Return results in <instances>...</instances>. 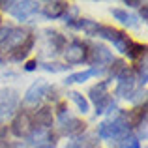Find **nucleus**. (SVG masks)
<instances>
[{"label":"nucleus","instance_id":"nucleus-1","mask_svg":"<svg viewBox=\"0 0 148 148\" xmlns=\"http://www.w3.org/2000/svg\"><path fill=\"white\" fill-rule=\"evenodd\" d=\"M127 133V124L124 116H116L111 122H103L98 127V137L99 139H118L120 135Z\"/></svg>","mask_w":148,"mask_h":148},{"label":"nucleus","instance_id":"nucleus-2","mask_svg":"<svg viewBox=\"0 0 148 148\" xmlns=\"http://www.w3.org/2000/svg\"><path fill=\"white\" fill-rule=\"evenodd\" d=\"M19 105V94L13 88H2L0 90V120L8 118Z\"/></svg>","mask_w":148,"mask_h":148},{"label":"nucleus","instance_id":"nucleus-3","mask_svg":"<svg viewBox=\"0 0 148 148\" xmlns=\"http://www.w3.org/2000/svg\"><path fill=\"white\" fill-rule=\"evenodd\" d=\"M49 83L43 79H38L34 81L32 84H30V88L26 90L25 98H23V101H25V105H28V107H34V105H38L41 99H43V96L49 92Z\"/></svg>","mask_w":148,"mask_h":148},{"label":"nucleus","instance_id":"nucleus-4","mask_svg":"<svg viewBox=\"0 0 148 148\" xmlns=\"http://www.w3.org/2000/svg\"><path fill=\"white\" fill-rule=\"evenodd\" d=\"M107 86H109V83L103 81V83H99V84H96V86L90 88V98L96 103V112H98V114L105 112V109L111 105V98H109Z\"/></svg>","mask_w":148,"mask_h":148},{"label":"nucleus","instance_id":"nucleus-5","mask_svg":"<svg viewBox=\"0 0 148 148\" xmlns=\"http://www.w3.org/2000/svg\"><path fill=\"white\" fill-rule=\"evenodd\" d=\"M2 6H4V10H8L13 17H17L19 21H26L28 15L32 13V11H36L38 4L25 0V2H4Z\"/></svg>","mask_w":148,"mask_h":148},{"label":"nucleus","instance_id":"nucleus-6","mask_svg":"<svg viewBox=\"0 0 148 148\" xmlns=\"http://www.w3.org/2000/svg\"><path fill=\"white\" fill-rule=\"evenodd\" d=\"M96 34L101 36L103 40L112 41V43H114V47L118 49V51L126 53V47H127V41H130V40H126V36H124L122 32H118L116 28H112V26H99Z\"/></svg>","mask_w":148,"mask_h":148},{"label":"nucleus","instance_id":"nucleus-7","mask_svg":"<svg viewBox=\"0 0 148 148\" xmlns=\"http://www.w3.org/2000/svg\"><path fill=\"white\" fill-rule=\"evenodd\" d=\"M30 40L28 32L23 28H11L10 30V36H8V40L2 43L4 51H17L19 47H23V43H26V41Z\"/></svg>","mask_w":148,"mask_h":148},{"label":"nucleus","instance_id":"nucleus-8","mask_svg":"<svg viewBox=\"0 0 148 148\" xmlns=\"http://www.w3.org/2000/svg\"><path fill=\"white\" fill-rule=\"evenodd\" d=\"M32 120H30V116L26 114V112H21V114H17V118L11 122V133L15 135V137H28L30 133H32Z\"/></svg>","mask_w":148,"mask_h":148},{"label":"nucleus","instance_id":"nucleus-9","mask_svg":"<svg viewBox=\"0 0 148 148\" xmlns=\"http://www.w3.org/2000/svg\"><path fill=\"white\" fill-rule=\"evenodd\" d=\"M64 58H66L68 64H79V62H83L84 58H86V49H84L83 43L73 41V43H69L68 47H66Z\"/></svg>","mask_w":148,"mask_h":148},{"label":"nucleus","instance_id":"nucleus-10","mask_svg":"<svg viewBox=\"0 0 148 148\" xmlns=\"http://www.w3.org/2000/svg\"><path fill=\"white\" fill-rule=\"evenodd\" d=\"M114 60L112 58V53L109 51L105 45H92V51H90V56H88V62L90 64H111Z\"/></svg>","mask_w":148,"mask_h":148},{"label":"nucleus","instance_id":"nucleus-11","mask_svg":"<svg viewBox=\"0 0 148 148\" xmlns=\"http://www.w3.org/2000/svg\"><path fill=\"white\" fill-rule=\"evenodd\" d=\"M116 94H118L120 98L133 99V96H137L133 77H124V79H120V84H118V88H116Z\"/></svg>","mask_w":148,"mask_h":148},{"label":"nucleus","instance_id":"nucleus-12","mask_svg":"<svg viewBox=\"0 0 148 148\" xmlns=\"http://www.w3.org/2000/svg\"><path fill=\"white\" fill-rule=\"evenodd\" d=\"M66 10H68V4H64V2H45L41 6V13L49 19H56L60 15H64Z\"/></svg>","mask_w":148,"mask_h":148},{"label":"nucleus","instance_id":"nucleus-13","mask_svg":"<svg viewBox=\"0 0 148 148\" xmlns=\"http://www.w3.org/2000/svg\"><path fill=\"white\" fill-rule=\"evenodd\" d=\"M99 71H101V69H96V68H92V69H84V71H79V73H71V75H68V77H66V81H64V83H66V84H73V83H84V81H88L90 77L98 75Z\"/></svg>","mask_w":148,"mask_h":148},{"label":"nucleus","instance_id":"nucleus-14","mask_svg":"<svg viewBox=\"0 0 148 148\" xmlns=\"http://www.w3.org/2000/svg\"><path fill=\"white\" fill-rule=\"evenodd\" d=\"M112 17L118 19L122 25L130 26V28H135V26L139 25V23H137V17H135L133 13H127L126 10H112Z\"/></svg>","mask_w":148,"mask_h":148},{"label":"nucleus","instance_id":"nucleus-15","mask_svg":"<svg viewBox=\"0 0 148 148\" xmlns=\"http://www.w3.org/2000/svg\"><path fill=\"white\" fill-rule=\"evenodd\" d=\"M83 126H84V124L81 122V120L71 118V116H68V120H62V131L68 133V135L81 133V131H83Z\"/></svg>","mask_w":148,"mask_h":148},{"label":"nucleus","instance_id":"nucleus-16","mask_svg":"<svg viewBox=\"0 0 148 148\" xmlns=\"http://www.w3.org/2000/svg\"><path fill=\"white\" fill-rule=\"evenodd\" d=\"M116 146L118 148H141V143L135 135L131 133H124L116 139Z\"/></svg>","mask_w":148,"mask_h":148},{"label":"nucleus","instance_id":"nucleus-17","mask_svg":"<svg viewBox=\"0 0 148 148\" xmlns=\"http://www.w3.org/2000/svg\"><path fill=\"white\" fill-rule=\"evenodd\" d=\"M36 122H38V126L40 127H49L51 124H53V111L47 107H43V109H40V111L36 112Z\"/></svg>","mask_w":148,"mask_h":148},{"label":"nucleus","instance_id":"nucleus-18","mask_svg":"<svg viewBox=\"0 0 148 148\" xmlns=\"http://www.w3.org/2000/svg\"><path fill=\"white\" fill-rule=\"evenodd\" d=\"M69 96H71V101L77 105V109H79V111L83 112V114H86V112L90 111V103H88V99L84 98V96L81 94V92H71Z\"/></svg>","mask_w":148,"mask_h":148},{"label":"nucleus","instance_id":"nucleus-19","mask_svg":"<svg viewBox=\"0 0 148 148\" xmlns=\"http://www.w3.org/2000/svg\"><path fill=\"white\" fill-rule=\"evenodd\" d=\"M30 137V143L32 145H38V146H43V145H47V139H49V133L43 130V127H38V130H32V133L28 135Z\"/></svg>","mask_w":148,"mask_h":148},{"label":"nucleus","instance_id":"nucleus-20","mask_svg":"<svg viewBox=\"0 0 148 148\" xmlns=\"http://www.w3.org/2000/svg\"><path fill=\"white\" fill-rule=\"evenodd\" d=\"M71 26H75V28H81V30H84L86 34H96L98 32V28H99V25H96L94 21H90V19H79V23H71Z\"/></svg>","mask_w":148,"mask_h":148},{"label":"nucleus","instance_id":"nucleus-21","mask_svg":"<svg viewBox=\"0 0 148 148\" xmlns=\"http://www.w3.org/2000/svg\"><path fill=\"white\" fill-rule=\"evenodd\" d=\"M126 53H127V56L135 58V56H137V54L145 53V45H141V43H131V41H127V47H126Z\"/></svg>","mask_w":148,"mask_h":148},{"label":"nucleus","instance_id":"nucleus-22","mask_svg":"<svg viewBox=\"0 0 148 148\" xmlns=\"http://www.w3.org/2000/svg\"><path fill=\"white\" fill-rule=\"evenodd\" d=\"M41 68L47 69V71H62V69H66V66H58V64H41Z\"/></svg>","mask_w":148,"mask_h":148},{"label":"nucleus","instance_id":"nucleus-23","mask_svg":"<svg viewBox=\"0 0 148 148\" xmlns=\"http://www.w3.org/2000/svg\"><path fill=\"white\" fill-rule=\"evenodd\" d=\"M10 26H0V45L4 43V41L8 40V36H10Z\"/></svg>","mask_w":148,"mask_h":148},{"label":"nucleus","instance_id":"nucleus-24","mask_svg":"<svg viewBox=\"0 0 148 148\" xmlns=\"http://www.w3.org/2000/svg\"><path fill=\"white\" fill-rule=\"evenodd\" d=\"M139 73H141V83L146 84V66L145 64H143V68H141V71H139Z\"/></svg>","mask_w":148,"mask_h":148},{"label":"nucleus","instance_id":"nucleus-25","mask_svg":"<svg viewBox=\"0 0 148 148\" xmlns=\"http://www.w3.org/2000/svg\"><path fill=\"white\" fill-rule=\"evenodd\" d=\"M34 68H36V62H28V64H26V71H32Z\"/></svg>","mask_w":148,"mask_h":148},{"label":"nucleus","instance_id":"nucleus-26","mask_svg":"<svg viewBox=\"0 0 148 148\" xmlns=\"http://www.w3.org/2000/svg\"><path fill=\"white\" fill-rule=\"evenodd\" d=\"M141 15H143V21H146V6H143V11H141Z\"/></svg>","mask_w":148,"mask_h":148},{"label":"nucleus","instance_id":"nucleus-27","mask_svg":"<svg viewBox=\"0 0 148 148\" xmlns=\"http://www.w3.org/2000/svg\"><path fill=\"white\" fill-rule=\"evenodd\" d=\"M126 6H141V2H126Z\"/></svg>","mask_w":148,"mask_h":148},{"label":"nucleus","instance_id":"nucleus-28","mask_svg":"<svg viewBox=\"0 0 148 148\" xmlns=\"http://www.w3.org/2000/svg\"><path fill=\"white\" fill-rule=\"evenodd\" d=\"M38 148H51V145H43V146H38Z\"/></svg>","mask_w":148,"mask_h":148},{"label":"nucleus","instance_id":"nucleus-29","mask_svg":"<svg viewBox=\"0 0 148 148\" xmlns=\"http://www.w3.org/2000/svg\"><path fill=\"white\" fill-rule=\"evenodd\" d=\"M0 148H8V146H6V145H4V143H2V141H0Z\"/></svg>","mask_w":148,"mask_h":148}]
</instances>
